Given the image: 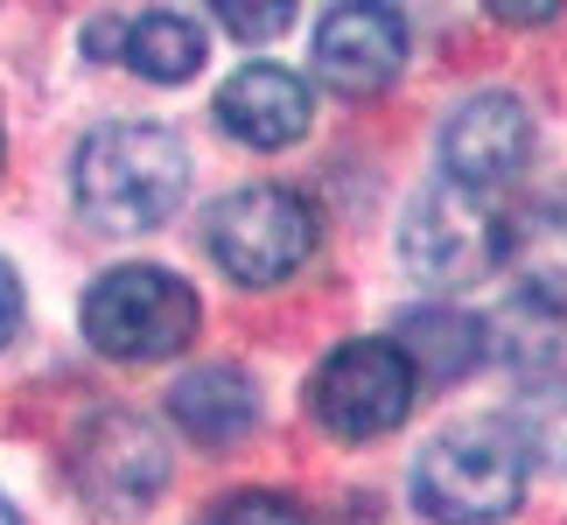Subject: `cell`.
Instances as JSON below:
<instances>
[{"label": "cell", "mask_w": 567, "mask_h": 525, "mask_svg": "<svg viewBox=\"0 0 567 525\" xmlns=\"http://www.w3.org/2000/svg\"><path fill=\"white\" fill-rule=\"evenodd\" d=\"M84 337L113 364H162L196 337V295L168 267H113L84 295Z\"/></svg>", "instance_id": "277c9868"}, {"label": "cell", "mask_w": 567, "mask_h": 525, "mask_svg": "<svg viewBox=\"0 0 567 525\" xmlns=\"http://www.w3.org/2000/svg\"><path fill=\"white\" fill-rule=\"evenodd\" d=\"M14 330H21V288H14L8 259H0V350L14 343Z\"/></svg>", "instance_id": "ac0fdd59"}, {"label": "cell", "mask_w": 567, "mask_h": 525, "mask_svg": "<svg viewBox=\"0 0 567 525\" xmlns=\"http://www.w3.org/2000/svg\"><path fill=\"white\" fill-rule=\"evenodd\" d=\"M189 189V147L176 126L155 120H113L84 134L71 162V196L99 231H155Z\"/></svg>", "instance_id": "6da1fadb"}, {"label": "cell", "mask_w": 567, "mask_h": 525, "mask_svg": "<svg viewBox=\"0 0 567 525\" xmlns=\"http://www.w3.org/2000/svg\"><path fill=\"white\" fill-rule=\"evenodd\" d=\"M413 392H421V371H413L406 350L385 337H358L322 358L309 385V413L337 442H379L413 413Z\"/></svg>", "instance_id": "8992f818"}, {"label": "cell", "mask_w": 567, "mask_h": 525, "mask_svg": "<svg viewBox=\"0 0 567 525\" xmlns=\"http://www.w3.org/2000/svg\"><path fill=\"white\" fill-rule=\"evenodd\" d=\"M309 84L295 71H280V63H246L238 78H225V92H217V126H225L231 141L259 147V155H274V147H295L309 134Z\"/></svg>", "instance_id": "30bf717a"}, {"label": "cell", "mask_w": 567, "mask_h": 525, "mask_svg": "<svg viewBox=\"0 0 567 525\" xmlns=\"http://www.w3.org/2000/svg\"><path fill=\"white\" fill-rule=\"evenodd\" d=\"M168 413H176V428L189 434V442L225 449V442H238V434L259 421V400H252V379H246V371L196 364L189 379L168 392Z\"/></svg>", "instance_id": "8fae6325"}, {"label": "cell", "mask_w": 567, "mask_h": 525, "mask_svg": "<svg viewBox=\"0 0 567 525\" xmlns=\"http://www.w3.org/2000/svg\"><path fill=\"white\" fill-rule=\"evenodd\" d=\"M400 253L434 288H470V280H484L512 259V217L491 204V189H470V183H455V175H442V183L421 189V204L406 210Z\"/></svg>", "instance_id": "3957f363"}, {"label": "cell", "mask_w": 567, "mask_h": 525, "mask_svg": "<svg viewBox=\"0 0 567 525\" xmlns=\"http://www.w3.org/2000/svg\"><path fill=\"white\" fill-rule=\"evenodd\" d=\"M204 525H316L295 497H274V491H238L225 505H210Z\"/></svg>", "instance_id": "9a60e30c"}, {"label": "cell", "mask_w": 567, "mask_h": 525, "mask_svg": "<svg viewBox=\"0 0 567 525\" xmlns=\"http://www.w3.org/2000/svg\"><path fill=\"white\" fill-rule=\"evenodd\" d=\"M204 238H210V259L238 288H280V280L301 274L309 253H316V210L301 204L295 189L252 183V189H231L225 204L210 210Z\"/></svg>", "instance_id": "5b68a950"}, {"label": "cell", "mask_w": 567, "mask_h": 525, "mask_svg": "<svg viewBox=\"0 0 567 525\" xmlns=\"http://www.w3.org/2000/svg\"><path fill=\"white\" fill-rule=\"evenodd\" d=\"M71 470L105 512H126V505H147V497L162 491L168 455H162V434L147 428L141 413H105V421L84 428Z\"/></svg>", "instance_id": "9c48e42d"}, {"label": "cell", "mask_w": 567, "mask_h": 525, "mask_svg": "<svg viewBox=\"0 0 567 525\" xmlns=\"http://www.w3.org/2000/svg\"><path fill=\"white\" fill-rule=\"evenodd\" d=\"M210 8L238 42H274L295 21V0H210Z\"/></svg>", "instance_id": "2e32d148"}, {"label": "cell", "mask_w": 567, "mask_h": 525, "mask_svg": "<svg viewBox=\"0 0 567 525\" xmlns=\"http://www.w3.org/2000/svg\"><path fill=\"white\" fill-rule=\"evenodd\" d=\"M526 442L512 421H476L434 434L413 463V505L434 525H497L526 497Z\"/></svg>", "instance_id": "7a4b0ae2"}, {"label": "cell", "mask_w": 567, "mask_h": 525, "mask_svg": "<svg viewBox=\"0 0 567 525\" xmlns=\"http://www.w3.org/2000/svg\"><path fill=\"white\" fill-rule=\"evenodd\" d=\"M484 8H491L497 21H512V29H539V21H554L567 0H484Z\"/></svg>", "instance_id": "e0dca14e"}, {"label": "cell", "mask_w": 567, "mask_h": 525, "mask_svg": "<svg viewBox=\"0 0 567 525\" xmlns=\"http://www.w3.org/2000/svg\"><path fill=\"white\" fill-rule=\"evenodd\" d=\"M533 162V113L512 92H476L442 126V168L470 189H505Z\"/></svg>", "instance_id": "ba28073f"}, {"label": "cell", "mask_w": 567, "mask_h": 525, "mask_svg": "<svg viewBox=\"0 0 567 525\" xmlns=\"http://www.w3.org/2000/svg\"><path fill=\"white\" fill-rule=\"evenodd\" d=\"M400 350L413 358L421 379L449 385V379H463V371H476L491 358V337H484V322L463 316V309H413L400 322Z\"/></svg>", "instance_id": "7c38bea8"}, {"label": "cell", "mask_w": 567, "mask_h": 525, "mask_svg": "<svg viewBox=\"0 0 567 525\" xmlns=\"http://www.w3.org/2000/svg\"><path fill=\"white\" fill-rule=\"evenodd\" d=\"M406 63V21L385 0H337L316 29V71L343 99H372Z\"/></svg>", "instance_id": "52a82bcc"}, {"label": "cell", "mask_w": 567, "mask_h": 525, "mask_svg": "<svg viewBox=\"0 0 567 525\" xmlns=\"http://www.w3.org/2000/svg\"><path fill=\"white\" fill-rule=\"evenodd\" d=\"M518 442L526 449H539V455H554V463H567V385H554V392H533L526 406H518Z\"/></svg>", "instance_id": "5bb4252c"}, {"label": "cell", "mask_w": 567, "mask_h": 525, "mask_svg": "<svg viewBox=\"0 0 567 525\" xmlns=\"http://www.w3.org/2000/svg\"><path fill=\"white\" fill-rule=\"evenodd\" d=\"M0 525H21V518H14V505H8V497H0Z\"/></svg>", "instance_id": "d6986e66"}, {"label": "cell", "mask_w": 567, "mask_h": 525, "mask_svg": "<svg viewBox=\"0 0 567 525\" xmlns=\"http://www.w3.org/2000/svg\"><path fill=\"white\" fill-rule=\"evenodd\" d=\"M120 63H126V71H141L147 84H189L196 71H204V29H196L189 14L147 8L141 21H126Z\"/></svg>", "instance_id": "4fadbf2b"}]
</instances>
